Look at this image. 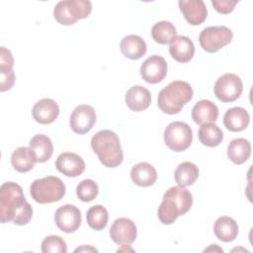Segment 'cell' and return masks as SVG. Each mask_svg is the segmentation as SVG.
<instances>
[{"label":"cell","mask_w":253,"mask_h":253,"mask_svg":"<svg viewBox=\"0 0 253 253\" xmlns=\"http://www.w3.org/2000/svg\"><path fill=\"white\" fill-rule=\"evenodd\" d=\"M86 219L91 228L99 231L107 226L109 214L105 207L102 205H96L87 211Z\"/></svg>","instance_id":"4dcf8cb0"},{"label":"cell","mask_w":253,"mask_h":253,"mask_svg":"<svg viewBox=\"0 0 253 253\" xmlns=\"http://www.w3.org/2000/svg\"><path fill=\"white\" fill-rule=\"evenodd\" d=\"M193 205V196L185 187L174 186L163 195V200L157 210L159 220L163 224H172L176 219L187 213Z\"/></svg>","instance_id":"7a4b0ae2"},{"label":"cell","mask_w":253,"mask_h":253,"mask_svg":"<svg viewBox=\"0 0 253 253\" xmlns=\"http://www.w3.org/2000/svg\"><path fill=\"white\" fill-rule=\"evenodd\" d=\"M193 131L189 125L183 122H173L164 130V142L175 152L186 150L192 143Z\"/></svg>","instance_id":"ba28073f"},{"label":"cell","mask_w":253,"mask_h":253,"mask_svg":"<svg viewBox=\"0 0 253 253\" xmlns=\"http://www.w3.org/2000/svg\"><path fill=\"white\" fill-rule=\"evenodd\" d=\"M242 90L243 84L240 77L233 73H225L218 77L213 87L215 97L223 103H230L237 100Z\"/></svg>","instance_id":"9c48e42d"},{"label":"cell","mask_w":253,"mask_h":253,"mask_svg":"<svg viewBox=\"0 0 253 253\" xmlns=\"http://www.w3.org/2000/svg\"><path fill=\"white\" fill-rule=\"evenodd\" d=\"M125 101L131 111L141 112L149 107L151 96L146 88L140 85H135L127 90Z\"/></svg>","instance_id":"d6986e66"},{"label":"cell","mask_w":253,"mask_h":253,"mask_svg":"<svg viewBox=\"0 0 253 253\" xmlns=\"http://www.w3.org/2000/svg\"><path fill=\"white\" fill-rule=\"evenodd\" d=\"M99 194V187L97 183L91 179L81 181L76 187V195L82 202L88 203L97 198Z\"/></svg>","instance_id":"1f68e13d"},{"label":"cell","mask_w":253,"mask_h":253,"mask_svg":"<svg viewBox=\"0 0 253 253\" xmlns=\"http://www.w3.org/2000/svg\"><path fill=\"white\" fill-rule=\"evenodd\" d=\"M151 36L155 42L160 44H167L177 37V31L172 23L167 21H160L153 25L151 29Z\"/></svg>","instance_id":"f546056e"},{"label":"cell","mask_w":253,"mask_h":253,"mask_svg":"<svg viewBox=\"0 0 253 253\" xmlns=\"http://www.w3.org/2000/svg\"><path fill=\"white\" fill-rule=\"evenodd\" d=\"M199 177V168L196 164L185 161L180 163L174 172V178L179 186L186 187L193 185Z\"/></svg>","instance_id":"f1b7e54d"},{"label":"cell","mask_w":253,"mask_h":253,"mask_svg":"<svg viewBox=\"0 0 253 253\" xmlns=\"http://www.w3.org/2000/svg\"><path fill=\"white\" fill-rule=\"evenodd\" d=\"M30 147L37 156V161L43 163L47 161L53 152V145L51 139L44 134H36L29 142Z\"/></svg>","instance_id":"4316f807"},{"label":"cell","mask_w":253,"mask_h":253,"mask_svg":"<svg viewBox=\"0 0 253 253\" xmlns=\"http://www.w3.org/2000/svg\"><path fill=\"white\" fill-rule=\"evenodd\" d=\"M137 230L134 222L126 217L117 218L110 228V236L114 242L122 246L130 245L136 238Z\"/></svg>","instance_id":"8fae6325"},{"label":"cell","mask_w":253,"mask_h":253,"mask_svg":"<svg viewBox=\"0 0 253 253\" xmlns=\"http://www.w3.org/2000/svg\"><path fill=\"white\" fill-rule=\"evenodd\" d=\"M178 5L184 18L190 25L199 26L207 18L208 10L202 0H180Z\"/></svg>","instance_id":"2e32d148"},{"label":"cell","mask_w":253,"mask_h":253,"mask_svg":"<svg viewBox=\"0 0 253 253\" xmlns=\"http://www.w3.org/2000/svg\"><path fill=\"white\" fill-rule=\"evenodd\" d=\"M96 123V113L90 105H79L71 113L69 125L77 134H85L92 129Z\"/></svg>","instance_id":"30bf717a"},{"label":"cell","mask_w":253,"mask_h":253,"mask_svg":"<svg viewBox=\"0 0 253 253\" xmlns=\"http://www.w3.org/2000/svg\"><path fill=\"white\" fill-rule=\"evenodd\" d=\"M193 89L186 81L176 80L163 88L157 99L159 109L168 115H175L181 112L182 108L192 100Z\"/></svg>","instance_id":"277c9868"},{"label":"cell","mask_w":253,"mask_h":253,"mask_svg":"<svg viewBox=\"0 0 253 253\" xmlns=\"http://www.w3.org/2000/svg\"><path fill=\"white\" fill-rule=\"evenodd\" d=\"M218 117V108L210 100H201L192 109V119L197 125L214 123Z\"/></svg>","instance_id":"ffe728a7"},{"label":"cell","mask_w":253,"mask_h":253,"mask_svg":"<svg viewBox=\"0 0 253 253\" xmlns=\"http://www.w3.org/2000/svg\"><path fill=\"white\" fill-rule=\"evenodd\" d=\"M167 74V62L160 55H151L140 66L142 79L150 84L161 82Z\"/></svg>","instance_id":"4fadbf2b"},{"label":"cell","mask_w":253,"mask_h":253,"mask_svg":"<svg viewBox=\"0 0 253 253\" xmlns=\"http://www.w3.org/2000/svg\"><path fill=\"white\" fill-rule=\"evenodd\" d=\"M232 38L233 34L227 27L211 26L205 28L201 32L199 42L204 50L213 53L227 45L232 41Z\"/></svg>","instance_id":"52a82bcc"},{"label":"cell","mask_w":253,"mask_h":253,"mask_svg":"<svg viewBox=\"0 0 253 253\" xmlns=\"http://www.w3.org/2000/svg\"><path fill=\"white\" fill-rule=\"evenodd\" d=\"M91 147L100 162L108 168L118 167L123 162L124 153L119 136L110 129L95 133L91 138Z\"/></svg>","instance_id":"3957f363"},{"label":"cell","mask_w":253,"mask_h":253,"mask_svg":"<svg viewBox=\"0 0 253 253\" xmlns=\"http://www.w3.org/2000/svg\"><path fill=\"white\" fill-rule=\"evenodd\" d=\"M36 162H38L37 156L31 147H18L11 155V164L13 168L20 173H26L32 170Z\"/></svg>","instance_id":"603a6c76"},{"label":"cell","mask_w":253,"mask_h":253,"mask_svg":"<svg viewBox=\"0 0 253 253\" xmlns=\"http://www.w3.org/2000/svg\"><path fill=\"white\" fill-rule=\"evenodd\" d=\"M54 221L60 230L66 233H72L81 224V212L75 206L67 204L56 210Z\"/></svg>","instance_id":"7c38bea8"},{"label":"cell","mask_w":253,"mask_h":253,"mask_svg":"<svg viewBox=\"0 0 253 253\" xmlns=\"http://www.w3.org/2000/svg\"><path fill=\"white\" fill-rule=\"evenodd\" d=\"M85 252V251H93V252H97L98 250L96 249V248H94V247H92V246H90V245H88V246H86V245H84V246H81V247H78V248H76L75 250H74V252Z\"/></svg>","instance_id":"e575fe53"},{"label":"cell","mask_w":253,"mask_h":253,"mask_svg":"<svg viewBox=\"0 0 253 253\" xmlns=\"http://www.w3.org/2000/svg\"><path fill=\"white\" fill-rule=\"evenodd\" d=\"M122 53L132 60L141 58L147 50L145 42L136 35H128L125 37L120 43Z\"/></svg>","instance_id":"7402d4cb"},{"label":"cell","mask_w":253,"mask_h":253,"mask_svg":"<svg viewBox=\"0 0 253 253\" xmlns=\"http://www.w3.org/2000/svg\"><path fill=\"white\" fill-rule=\"evenodd\" d=\"M57 171L67 177H77L85 170L83 158L73 152H63L58 155L55 161Z\"/></svg>","instance_id":"5bb4252c"},{"label":"cell","mask_w":253,"mask_h":253,"mask_svg":"<svg viewBox=\"0 0 253 253\" xmlns=\"http://www.w3.org/2000/svg\"><path fill=\"white\" fill-rule=\"evenodd\" d=\"M64 183L55 176L35 180L30 187L32 198L39 204H49L60 201L65 195Z\"/></svg>","instance_id":"5b68a950"},{"label":"cell","mask_w":253,"mask_h":253,"mask_svg":"<svg viewBox=\"0 0 253 253\" xmlns=\"http://www.w3.org/2000/svg\"><path fill=\"white\" fill-rule=\"evenodd\" d=\"M213 232L217 239L223 242H231L237 237L238 224L232 217L220 216L213 224Z\"/></svg>","instance_id":"d4e9b609"},{"label":"cell","mask_w":253,"mask_h":253,"mask_svg":"<svg viewBox=\"0 0 253 253\" xmlns=\"http://www.w3.org/2000/svg\"><path fill=\"white\" fill-rule=\"evenodd\" d=\"M238 3L236 0H211V5L220 14H228L233 11L235 5Z\"/></svg>","instance_id":"836d02e7"},{"label":"cell","mask_w":253,"mask_h":253,"mask_svg":"<svg viewBox=\"0 0 253 253\" xmlns=\"http://www.w3.org/2000/svg\"><path fill=\"white\" fill-rule=\"evenodd\" d=\"M33 216L32 206L27 202L21 186L14 182H5L0 188V219L26 225Z\"/></svg>","instance_id":"6da1fadb"},{"label":"cell","mask_w":253,"mask_h":253,"mask_svg":"<svg viewBox=\"0 0 253 253\" xmlns=\"http://www.w3.org/2000/svg\"><path fill=\"white\" fill-rule=\"evenodd\" d=\"M42 253H66V242L58 235L46 236L42 242Z\"/></svg>","instance_id":"d6a6232c"},{"label":"cell","mask_w":253,"mask_h":253,"mask_svg":"<svg viewBox=\"0 0 253 253\" xmlns=\"http://www.w3.org/2000/svg\"><path fill=\"white\" fill-rule=\"evenodd\" d=\"M248 112L241 107H233L227 110L223 117V125L229 131H241L249 125Z\"/></svg>","instance_id":"44dd1931"},{"label":"cell","mask_w":253,"mask_h":253,"mask_svg":"<svg viewBox=\"0 0 253 253\" xmlns=\"http://www.w3.org/2000/svg\"><path fill=\"white\" fill-rule=\"evenodd\" d=\"M169 52L176 61L186 63L190 61L195 53L193 42L186 36H177L169 45Z\"/></svg>","instance_id":"ac0fdd59"},{"label":"cell","mask_w":253,"mask_h":253,"mask_svg":"<svg viewBox=\"0 0 253 253\" xmlns=\"http://www.w3.org/2000/svg\"><path fill=\"white\" fill-rule=\"evenodd\" d=\"M198 136L204 145L215 147L222 141L223 132L214 123H207L201 125L198 131Z\"/></svg>","instance_id":"83f0119b"},{"label":"cell","mask_w":253,"mask_h":253,"mask_svg":"<svg viewBox=\"0 0 253 253\" xmlns=\"http://www.w3.org/2000/svg\"><path fill=\"white\" fill-rule=\"evenodd\" d=\"M251 155V144L249 140L239 137L232 139L227 146L228 158L237 165L243 164Z\"/></svg>","instance_id":"484cf974"},{"label":"cell","mask_w":253,"mask_h":253,"mask_svg":"<svg viewBox=\"0 0 253 253\" xmlns=\"http://www.w3.org/2000/svg\"><path fill=\"white\" fill-rule=\"evenodd\" d=\"M32 115L37 123L49 125L57 119L59 115V107L54 100L43 98L34 105Z\"/></svg>","instance_id":"9a60e30c"},{"label":"cell","mask_w":253,"mask_h":253,"mask_svg":"<svg viewBox=\"0 0 253 253\" xmlns=\"http://www.w3.org/2000/svg\"><path fill=\"white\" fill-rule=\"evenodd\" d=\"M92 11L89 0H66L58 2L53 9L54 19L61 25L70 26L87 18Z\"/></svg>","instance_id":"8992f818"},{"label":"cell","mask_w":253,"mask_h":253,"mask_svg":"<svg viewBox=\"0 0 253 253\" xmlns=\"http://www.w3.org/2000/svg\"><path fill=\"white\" fill-rule=\"evenodd\" d=\"M130 178L132 182L139 187H149L156 182L157 172L151 164L147 162H139L132 166L130 170Z\"/></svg>","instance_id":"cb8c5ba5"},{"label":"cell","mask_w":253,"mask_h":253,"mask_svg":"<svg viewBox=\"0 0 253 253\" xmlns=\"http://www.w3.org/2000/svg\"><path fill=\"white\" fill-rule=\"evenodd\" d=\"M14 58L12 52L5 46H1L0 51V91L10 90L15 83V73L13 70Z\"/></svg>","instance_id":"e0dca14e"}]
</instances>
